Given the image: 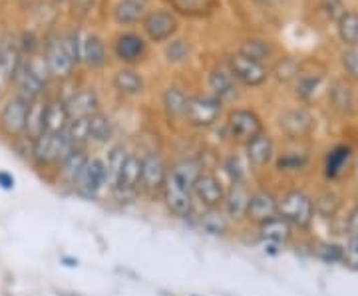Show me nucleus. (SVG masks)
Returning <instances> with one entry per match:
<instances>
[{
	"mask_svg": "<svg viewBox=\"0 0 358 296\" xmlns=\"http://www.w3.org/2000/svg\"><path fill=\"white\" fill-rule=\"evenodd\" d=\"M203 169L207 168L199 155H185L176 161H169L166 187L159 201L167 217L187 223L195 215L197 207L193 199V185L203 173Z\"/></svg>",
	"mask_w": 358,
	"mask_h": 296,
	"instance_id": "obj_1",
	"label": "nucleus"
},
{
	"mask_svg": "<svg viewBox=\"0 0 358 296\" xmlns=\"http://www.w3.org/2000/svg\"><path fill=\"white\" fill-rule=\"evenodd\" d=\"M141 157H143L141 179L138 187L140 201H145L150 205H159L164 187H166L169 161L162 151H148V154H141Z\"/></svg>",
	"mask_w": 358,
	"mask_h": 296,
	"instance_id": "obj_2",
	"label": "nucleus"
},
{
	"mask_svg": "<svg viewBox=\"0 0 358 296\" xmlns=\"http://www.w3.org/2000/svg\"><path fill=\"white\" fill-rule=\"evenodd\" d=\"M78 147L62 133H42L32 142V157L30 163L38 171H54L60 161H64L68 155H72Z\"/></svg>",
	"mask_w": 358,
	"mask_h": 296,
	"instance_id": "obj_3",
	"label": "nucleus"
},
{
	"mask_svg": "<svg viewBox=\"0 0 358 296\" xmlns=\"http://www.w3.org/2000/svg\"><path fill=\"white\" fill-rule=\"evenodd\" d=\"M279 217L287 221L294 231H308L315 223V203L313 195L305 189H287L282 195H277Z\"/></svg>",
	"mask_w": 358,
	"mask_h": 296,
	"instance_id": "obj_4",
	"label": "nucleus"
},
{
	"mask_svg": "<svg viewBox=\"0 0 358 296\" xmlns=\"http://www.w3.org/2000/svg\"><path fill=\"white\" fill-rule=\"evenodd\" d=\"M48 68L44 64V60H36L34 56H30V60H22L16 74H14L13 82L16 86V96L24 98L26 102H34L40 100L42 94L48 86Z\"/></svg>",
	"mask_w": 358,
	"mask_h": 296,
	"instance_id": "obj_5",
	"label": "nucleus"
},
{
	"mask_svg": "<svg viewBox=\"0 0 358 296\" xmlns=\"http://www.w3.org/2000/svg\"><path fill=\"white\" fill-rule=\"evenodd\" d=\"M106 193H108V173H106L103 157L90 154L86 165L74 183L72 195L84 201H100Z\"/></svg>",
	"mask_w": 358,
	"mask_h": 296,
	"instance_id": "obj_6",
	"label": "nucleus"
},
{
	"mask_svg": "<svg viewBox=\"0 0 358 296\" xmlns=\"http://www.w3.org/2000/svg\"><path fill=\"white\" fill-rule=\"evenodd\" d=\"M263 119L251 108H231L225 116V133L229 138L233 145H241L249 143L259 133H263Z\"/></svg>",
	"mask_w": 358,
	"mask_h": 296,
	"instance_id": "obj_7",
	"label": "nucleus"
},
{
	"mask_svg": "<svg viewBox=\"0 0 358 296\" xmlns=\"http://www.w3.org/2000/svg\"><path fill=\"white\" fill-rule=\"evenodd\" d=\"M225 103L211 94H197L189 98L183 121L193 129H209L223 116Z\"/></svg>",
	"mask_w": 358,
	"mask_h": 296,
	"instance_id": "obj_8",
	"label": "nucleus"
},
{
	"mask_svg": "<svg viewBox=\"0 0 358 296\" xmlns=\"http://www.w3.org/2000/svg\"><path fill=\"white\" fill-rule=\"evenodd\" d=\"M227 193V183L215 169H203L193 185V199L197 209H221Z\"/></svg>",
	"mask_w": 358,
	"mask_h": 296,
	"instance_id": "obj_9",
	"label": "nucleus"
},
{
	"mask_svg": "<svg viewBox=\"0 0 358 296\" xmlns=\"http://www.w3.org/2000/svg\"><path fill=\"white\" fill-rule=\"evenodd\" d=\"M30 102L20 96H8L0 105V133L8 140H18L26 131V117H28Z\"/></svg>",
	"mask_w": 358,
	"mask_h": 296,
	"instance_id": "obj_10",
	"label": "nucleus"
},
{
	"mask_svg": "<svg viewBox=\"0 0 358 296\" xmlns=\"http://www.w3.org/2000/svg\"><path fill=\"white\" fill-rule=\"evenodd\" d=\"M279 215V203H277V195L273 193L265 185L253 187L249 207H247V217H245V227H253L257 229L259 225L275 219Z\"/></svg>",
	"mask_w": 358,
	"mask_h": 296,
	"instance_id": "obj_11",
	"label": "nucleus"
},
{
	"mask_svg": "<svg viewBox=\"0 0 358 296\" xmlns=\"http://www.w3.org/2000/svg\"><path fill=\"white\" fill-rule=\"evenodd\" d=\"M187 223L199 232L213 239H229L237 231V227L227 219V215L221 209H197Z\"/></svg>",
	"mask_w": 358,
	"mask_h": 296,
	"instance_id": "obj_12",
	"label": "nucleus"
},
{
	"mask_svg": "<svg viewBox=\"0 0 358 296\" xmlns=\"http://www.w3.org/2000/svg\"><path fill=\"white\" fill-rule=\"evenodd\" d=\"M227 68L231 70L233 77L239 82V86H247V88H259L267 82L268 68L261 62H255L251 58H245L239 52L227 56Z\"/></svg>",
	"mask_w": 358,
	"mask_h": 296,
	"instance_id": "obj_13",
	"label": "nucleus"
},
{
	"mask_svg": "<svg viewBox=\"0 0 358 296\" xmlns=\"http://www.w3.org/2000/svg\"><path fill=\"white\" fill-rule=\"evenodd\" d=\"M251 191H253L251 181H247V183H231V185H227V193H225V201H223V205H221V211L227 215V219H229L237 229H239V227H245V217H247V207H249Z\"/></svg>",
	"mask_w": 358,
	"mask_h": 296,
	"instance_id": "obj_14",
	"label": "nucleus"
},
{
	"mask_svg": "<svg viewBox=\"0 0 358 296\" xmlns=\"http://www.w3.org/2000/svg\"><path fill=\"white\" fill-rule=\"evenodd\" d=\"M275 155H277V145L273 135L267 131L259 133L257 138L243 145V157L251 171H263L268 165H273Z\"/></svg>",
	"mask_w": 358,
	"mask_h": 296,
	"instance_id": "obj_15",
	"label": "nucleus"
},
{
	"mask_svg": "<svg viewBox=\"0 0 358 296\" xmlns=\"http://www.w3.org/2000/svg\"><path fill=\"white\" fill-rule=\"evenodd\" d=\"M207 86H209V94L215 96L217 100L225 103H235L241 98V86L239 82L233 77L231 70L227 64L215 66L209 76H207Z\"/></svg>",
	"mask_w": 358,
	"mask_h": 296,
	"instance_id": "obj_16",
	"label": "nucleus"
},
{
	"mask_svg": "<svg viewBox=\"0 0 358 296\" xmlns=\"http://www.w3.org/2000/svg\"><path fill=\"white\" fill-rule=\"evenodd\" d=\"M279 129L285 138L289 140H303L308 138L315 129V117L308 112L307 108H291V110H285L281 116H279Z\"/></svg>",
	"mask_w": 358,
	"mask_h": 296,
	"instance_id": "obj_17",
	"label": "nucleus"
},
{
	"mask_svg": "<svg viewBox=\"0 0 358 296\" xmlns=\"http://www.w3.org/2000/svg\"><path fill=\"white\" fill-rule=\"evenodd\" d=\"M90 151L88 149H76L72 155H68L64 161H60L56 169L52 171V183L58 185L66 193H72L74 183L80 177L82 169L88 161Z\"/></svg>",
	"mask_w": 358,
	"mask_h": 296,
	"instance_id": "obj_18",
	"label": "nucleus"
},
{
	"mask_svg": "<svg viewBox=\"0 0 358 296\" xmlns=\"http://www.w3.org/2000/svg\"><path fill=\"white\" fill-rule=\"evenodd\" d=\"M44 64L48 68L50 77H58V80H66L74 74L76 64L74 60L68 56L62 38H50L44 46Z\"/></svg>",
	"mask_w": 358,
	"mask_h": 296,
	"instance_id": "obj_19",
	"label": "nucleus"
},
{
	"mask_svg": "<svg viewBox=\"0 0 358 296\" xmlns=\"http://www.w3.org/2000/svg\"><path fill=\"white\" fill-rule=\"evenodd\" d=\"M143 32L152 42H167L178 32L179 22L176 14L169 10H152L143 16Z\"/></svg>",
	"mask_w": 358,
	"mask_h": 296,
	"instance_id": "obj_20",
	"label": "nucleus"
},
{
	"mask_svg": "<svg viewBox=\"0 0 358 296\" xmlns=\"http://www.w3.org/2000/svg\"><path fill=\"white\" fill-rule=\"evenodd\" d=\"M66 108L70 119L76 117H92L96 116L98 112H102V103H100V96L98 91L92 88H80L74 91L68 100H66Z\"/></svg>",
	"mask_w": 358,
	"mask_h": 296,
	"instance_id": "obj_21",
	"label": "nucleus"
},
{
	"mask_svg": "<svg viewBox=\"0 0 358 296\" xmlns=\"http://www.w3.org/2000/svg\"><path fill=\"white\" fill-rule=\"evenodd\" d=\"M352 159V149L346 143H338L331 147L327 155H324V165H322V173L327 181H338L346 173V169L350 165Z\"/></svg>",
	"mask_w": 358,
	"mask_h": 296,
	"instance_id": "obj_22",
	"label": "nucleus"
},
{
	"mask_svg": "<svg viewBox=\"0 0 358 296\" xmlns=\"http://www.w3.org/2000/svg\"><path fill=\"white\" fill-rule=\"evenodd\" d=\"M114 54L115 58L124 64H136L140 62L145 54V42L141 38L140 34H134V32H126V34H120L115 38L114 44Z\"/></svg>",
	"mask_w": 358,
	"mask_h": 296,
	"instance_id": "obj_23",
	"label": "nucleus"
},
{
	"mask_svg": "<svg viewBox=\"0 0 358 296\" xmlns=\"http://www.w3.org/2000/svg\"><path fill=\"white\" fill-rule=\"evenodd\" d=\"M294 229L282 219V217H275V219L267 221L263 225H259L255 229V235L259 241H268V243H277V245L287 246L294 239Z\"/></svg>",
	"mask_w": 358,
	"mask_h": 296,
	"instance_id": "obj_24",
	"label": "nucleus"
},
{
	"mask_svg": "<svg viewBox=\"0 0 358 296\" xmlns=\"http://www.w3.org/2000/svg\"><path fill=\"white\" fill-rule=\"evenodd\" d=\"M70 124V114L66 108V100L50 98L44 102V133H62Z\"/></svg>",
	"mask_w": 358,
	"mask_h": 296,
	"instance_id": "obj_25",
	"label": "nucleus"
},
{
	"mask_svg": "<svg viewBox=\"0 0 358 296\" xmlns=\"http://www.w3.org/2000/svg\"><path fill=\"white\" fill-rule=\"evenodd\" d=\"M112 84H114V90L126 98H136L141 96L145 91V80L141 76L138 70L134 68H120L112 77Z\"/></svg>",
	"mask_w": 358,
	"mask_h": 296,
	"instance_id": "obj_26",
	"label": "nucleus"
},
{
	"mask_svg": "<svg viewBox=\"0 0 358 296\" xmlns=\"http://www.w3.org/2000/svg\"><path fill=\"white\" fill-rule=\"evenodd\" d=\"M251 169L247 165L243 155L239 154H229L225 155L221 161H219V175L223 177V181L231 185V183H247L251 181Z\"/></svg>",
	"mask_w": 358,
	"mask_h": 296,
	"instance_id": "obj_27",
	"label": "nucleus"
},
{
	"mask_svg": "<svg viewBox=\"0 0 358 296\" xmlns=\"http://www.w3.org/2000/svg\"><path fill=\"white\" fill-rule=\"evenodd\" d=\"M189 94L179 88V86H169L162 94V108L166 112V116L173 121H183L185 112H187V103H189Z\"/></svg>",
	"mask_w": 358,
	"mask_h": 296,
	"instance_id": "obj_28",
	"label": "nucleus"
},
{
	"mask_svg": "<svg viewBox=\"0 0 358 296\" xmlns=\"http://www.w3.org/2000/svg\"><path fill=\"white\" fill-rule=\"evenodd\" d=\"M129 149L122 143H112L108 147V154L102 155L103 163H106V173H108V193L114 191L117 187V181L122 175V169H124V161L128 157ZM106 193V195H108Z\"/></svg>",
	"mask_w": 358,
	"mask_h": 296,
	"instance_id": "obj_29",
	"label": "nucleus"
},
{
	"mask_svg": "<svg viewBox=\"0 0 358 296\" xmlns=\"http://www.w3.org/2000/svg\"><path fill=\"white\" fill-rule=\"evenodd\" d=\"M115 135V126L112 117L103 112H98L96 116L90 117V145H110Z\"/></svg>",
	"mask_w": 358,
	"mask_h": 296,
	"instance_id": "obj_30",
	"label": "nucleus"
},
{
	"mask_svg": "<svg viewBox=\"0 0 358 296\" xmlns=\"http://www.w3.org/2000/svg\"><path fill=\"white\" fill-rule=\"evenodd\" d=\"M310 163V157L307 151H299V149H291V151H281L275 155V171L282 173V175H293V173H301L305 171Z\"/></svg>",
	"mask_w": 358,
	"mask_h": 296,
	"instance_id": "obj_31",
	"label": "nucleus"
},
{
	"mask_svg": "<svg viewBox=\"0 0 358 296\" xmlns=\"http://www.w3.org/2000/svg\"><path fill=\"white\" fill-rule=\"evenodd\" d=\"M145 10H148L145 0H117L114 6L115 24H136V22L143 20V16L148 14Z\"/></svg>",
	"mask_w": 358,
	"mask_h": 296,
	"instance_id": "obj_32",
	"label": "nucleus"
},
{
	"mask_svg": "<svg viewBox=\"0 0 358 296\" xmlns=\"http://www.w3.org/2000/svg\"><path fill=\"white\" fill-rule=\"evenodd\" d=\"M82 62L88 66L90 70H100L108 62V52L106 44L100 36L92 34L82 42Z\"/></svg>",
	"mask_w": 358,
	"mask_h": 296,
	"instance_id": "obj_33",
	"label": "nucleus"
},
{
	"mask_svg": "<svg viewBox=\"0 0 358 296\" xmlns=\"http://www.w3.org/2000/svg\"><path fill=\"white\" fill-rule=\"evenodd\" d=\"M313 203H315V215L322 219H334L343 209V199L333 189L320 191L317 197H313Z\"/></svg>",
	"mask_w": 358,
	"mask_h": 296,
	"instance_id": "obj_34",
	"label": "nucleus"
},
{
	"mask_svg": "<svg viewBox=\"0 0 358 296\" xmlns=\"http://www.w3.org/2000/svg\"><path fill=\"white\" fill-rule=\"evenodd\" d=\"M44 102H46V100L40 98V100L30 102V108H28L24 138L32 140V142L44 133Z\"/></svg>",
	"mask_w": 358,
	"mask_h": 296,
	"instance_id": "obj_35",
	"label": "nucleus"
},
{
	"mask_svg": "<svg viewBox=\"0 0 358 296\" xmlns=\"http://www.w3.org/2000/svg\"><path fill=\"white\" fill-rule=\"evenodd\" d=\"M68 140L74 143L78 149H88L90 147V117H76L70 119L68 128L64 129Z\"/></svg>",
	"mask_w": 358,
	"mask_h": 296,
	"instance_id": "obj_36",
	"label": "nucleus"
},
{
	"mask_svg": "<svg viewBox=\"0 0 358 296\" xmlns=\"http://www.w3.org/2000/svg\"><path fill=\"white\" fill-rule=\"evenodd\" d=\"M299 74H301V64H299L296 58H291V56L277 60L275 66L268 70V76H273L277 82H281V84L294 82L299 77Z\"/></svg>",
	"mask_w": 358,
	"mask_h": 296,
	"instance_id": "obj_37",
	"label": "nucleus"
},
{
	"mask_svg": "<svg viewBox=\"0 0 358 296\" xmlns=\"http://www.w3.org/2000/svg\"><path fill=\"white\" fill-rule=\"evenodd\" d=\"M239 54L245 56V58H251L255 62H265L273 56V44L267 42V40H259V38H249L245 40L239 48Z\"/></svg>",
	"mask_w": 358,
	"mask_h": 296,
	"instance_id": "obj_38",
	"label": "nucleus"
},
{
	"mask_svg": "<svg viewBox=\"0 0 358 296\" xmlns=\"http://www.w3.org/2000/svg\"><path fill=\"white\" fill-rule=\"evenodd\" d=\"M217 0H171L173 10L185 16H203L215 8Z\"/></svg>",
	"mask_w": 358,
	"mask_h": 296,
	"instance_id": "obj_39",
	"label": "nucleus"
},
{
	"mask_svg": "<svg viewBox=\"0 0 358 296\" xmlns=\"http://www.w3.org/2000/svg\"><path fill=\"white\" fill-rule=\"evenodd\" d=\"M313 255L324 265H343V245L333 241H317L313 245Z\"/></svg>",
	"mask_w": 358,
	"mask_h": 296,
	"instance_id": "obj_40",
	"label": "nucleus"
},
{
	"mask_svg": "<svg viewBox=\"0 0 358 296\" xmlns=\"http://www.w3.org/2000/svg\"><path fill=\"white\" fill-rule=\"evenodd\" d=\"M331 103L336 112L341 114H348L352 112V105H355V96H352V90L350 86H346L345 82H336L333 88H331Z\"/></svg>",
	"mask_w": 358,
	"mask_h": 296,
	"instance_id": "obj_41",
	"label": "nucleus"
},
{
	"mask_svg": "<svg viewBox=\"0 0 358 296\" xmlns=\"http://www.w3.org/2000/svg\"><path fill=\"white\" fill-rule=\"evenodd\" d=\"M338 36L343 40V44L355 48L358 46V14L345 13L338 18Z\"/></svg>",
	"mask_w": 358,
	"mask_h": 296,
	"instance_id": "obj_42",
	"label": "nucleus"
},
{
	"mask_svg": "<svg viewBox=\"0 0 358 296\" xmlns=\"http://www.w3.org/2000/svg\"><path fill=\"white\" fill-rule=\"evenodd\" d=\"M320 82L322 77L315 76V74H299V77L294 80V96L303 102H308L315 98V94L319 91Z\"/></svg>",
	"mask_w": 358,
	"mask_h": 296,
	"instance_id": "obj_43",
	"label": "nucleus"
},
{
	"mask_svg": "<svg viewBox=\"0 0 358 296\" xmlns=\"http://www.w3.org/2000/svg\"><path fill=\"white\" fill-rule=\"evenodd\" d=\"M189 50H192V46H189V42H187V40H183V38L171 40V42L166 46L167 62H171V64L183 62V60L189 56Z\"/></svg>",
	"mask_w": 358,
	"mask_h": 296,
	"instance_id": "obj_44",
	"label": "nucleus"
},
{
	"mask_svg": "<svg viewBox=\"0 0 358 296\" xmlns=\"http://www.w3.org/2000/svg\"><path fill=\"white\" fill-rule=\"evenodd\" d=\"M62 44H64L68 56L74 60V64L82 62V42H80V34L78 32H68L66 36H62Z\"/></svg>",
	"mask_w": 358,
	"mask_h": 296,
	"instance_id": "obj_45",
	"label": "nucleus"
},
{
	"mask_svg": "<svg viewBox=\"0 0 358 296\" xmlns=\"http://www.w3.org/2000/svg\"><path fill=\"white\" fill-rule=\"evenodd\" d=\"M343 265L352 271H358V239L346 237V243L343 245Z\"/></svg>",
	"mask_w": 358,
	"mask_h": 296,
	"instance_id": "obj_46",
	"label": "nucleus"
},
{
	"mask_svg": "<svg viewBox=\"0 0 358 296\" xmlns=\"http://www.w3.org/2000/svg\"><path fill=\"white\" fill-rule=\"evenodd\" d=\"M341 62H343V68L346 70V74L358 82V50L350 48V50L343 52Z\"/></svg>",
	"mask_w": 358,
	"mask_h": 296,
	"instance_id": "obj_47",
	"label": "nucleus"
},
{
	"mask_svg": "<svg viewBox=\"0 0 358 296\" xmlns=\"http://www.w3.org/2000/svg\"><path fill=\"white\" fill-rule=\"evenodd\" d=\"M345 232L348 239H358V205H355L345 221Z\"/></svg>",
	"mask_w": 358,
	"mask_h": 296,
	"instance_id": "obj_48",
	"label": "nucleus"
},
{
	"mask_svg": "<svg viewBox=\"0 0 358 296\" xmlns=\"http://www.w3.org/2000/svg\"><path fill=\"white\" fill-rule=\"evenodd\" d=\"M14 187H16V179H14L13 173L6 169H0V189L2 191H14Z\"/></svg>",
	"mask_w": 358,
	"mask_h": 296,
	"instance_id": "obj_49",
	"label": "nucleus"
},
{
	"mask_svg": "<svg viewBox=\"0 0 358 296\" xmlns=\"http://www.w3.org/2000/svg\"><path fill=\"white\" fill-rule=\"evenodd\" d=\"M324 8H327V14H329L331 18H336V20H338V18H341V16L346 13L345 6H343V2H341V0H329Z\"/></svg>",
	"mask_w": 358,
	"mask_h": 296,
	"instance_id": "obj_50",
	"label": "nucleus"
},
{
	"mask_svg": "<svg viewBox=\"0 0 358 296\" xmlns=\"http://www.w3.org/2000/svg\"><path fill=\"white\" fill-rule=\"evenodd\" d=\"M259 243H261L263 253L267 257H279V255H282V251H285V246L277 245V243H268V241H259Z\"/></svg>",
	"mask_w": 358,
	"mask_h": 296,
	"instance_id": "obj_51",
	"label": "nucleus"
},
{
	"mask_svg": "<svg viewBox=\"0 0 358 296\" xmlns=\"http://www.w3.org/2000/svg\"><path fill=\"white\" fill-rule=\"evenodd\" d=\"M60 262L64 265L66 269H78V265H80V260L76 257H70V255H62Z\"/></svg>",
	"mask_w": 358,
	"mask_h": 296,
	"instance_id": "obj_52",
	"label": "nucleus"
},
{
	"mask_svg": "<svg viewBox=\"0 0 358 296\" xmlns=\"http://www.w3.org/2000/svg\"><path fill=\"white\" fill-rule=\"evenodd\" d=\"M92 4H94V0H74V6H76L80 13H88Z\"/></svg>",
	"mask_w": 358,
	"mask_h": 296,
	"instance_id": "obj_53",
	"label": "nucleus"
},
{
	"mask_svg": "<svg viewBox=\"0 0 358 296\" xmlns=\"http://www.w3.org/2000/svg\"><path fill=\"white\" fill-rule=\"evenodd\" d=\"M263 4H281L282 0H261Z\"/></svg>",
	"mask_w": 358,
	"mask_h": 296,
	"instance_id": "obj_54",
	"label": "nucleus"
},
{
	"mask_svg": "<svg viewBox=\"0 0 358 296\" xmlns=\"http://www.w3.org/2000/svg\"><path fill=\"white\" fill-rule=\"evenodd\" d=\"M192 296H201V295H192Z\"/></svg>",
	"mask_w": 358,
	"mask_h": 296,
	"instance_id": "obj_55",
	"label": "nucleus"
}]
</instances>
